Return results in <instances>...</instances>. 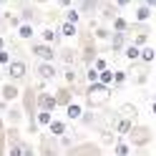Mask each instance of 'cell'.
<instances>
[{
	"label": "cell",
	"instance_id": "6da1fadb",
	"mask_svg": "<svg viewBox=\"0 0 156 156\" xmlns=\"http://www.w3.org/2000/svg\"><path fill=\"white\" fill-rule=\"evenodd\" d=\"M111 86H103V83H88L86 86V91H83V96H86V106L88 108H103L106 103L111 101Z\"/></svg>",
	"mask_w": 156,
	"mask_h": 156
},
{
	"label": "cell",
	"instance_id": "7a4b0ae2",
	"mask_svg": "<svg viewBox=\"0 0 156 156\" xmlns=\"http://www.w3.org/2000/svg\"><path fill=\"white\" fill-rule=\"evenodd\" d=\"M154 141V131L144 123H133V129L129 133V144L133 149H149V144Z\"/></svg>",
	"mask_w": 156,
	"mask_h": 156
},
{
	"label": "cell",
	"instance_id": "3957f363",
	"mask_svg": "<svg viewBox=\"0 0 156 156\" xmlns=\"http://www.w3.org/2000/svg\"><path fill=\"white\" fill-rule=\"evenodd\" d=\"M15 10H18V15H20V20L23 23H30V25H35V23H41V5H35V3H25V0H18V5H15Z\"/></svg>",
	"mask_w": 156,
	"mask_h": 156
},
{
	"label": "cell",
	"instance_id": "277c9868",
	"mask_svg": "<svg viewBox=\"0 0 156 156\" xmlns=\"http://www.w3.org/2000/svg\"><path fill=\"white\" fill-rule=\"evenodd\" d=\"M30 53L38 58V61H48V63H53L55 58H58L55 45H48V43H43V41H33V43H30Z\"/></svg>",
	"mask_w": 156,
	"mask_h": 156
},
{
	"label": "cell",
	"instance_id": "5b68a950",
	"mask_svg": "<svg viewBox=\"0 0 156 156\" xmlns=\"http://www.w3.org/2000/svg\"><path fill=\"white\" fill-rule=\"evenodd\" d=\"M25 76H28V63L23 58H13V61L8 63V78H10L13 83H18V81H23Z\"/></svg>",
	"mask_w": 156,
	"mask_h": 156
},
{
	"label": "cell",
	"instance_id": "8992f818",
	"mask_svg": "<svg viewBox=\"0 0 156 156\" xmlns=\"http://www.w3.org/2000/svg\"><path fill=\"white\" fill-rule=\"evenodd\" d=\"M101 3L103 0H78L76 8H78V13H81L83 18H96L101 10Z\"/></svg>",
	"mask_w": 156,
	"mask_h": 156
},
{
	"label": "cell",
	"instance_id": "52a82bcc",
	"mask_svg": "<svg viewBox=\"0 0 156 156\" xmlns=\"http://www.w3.org/2000/svg\"><path fill=\"white\" fill-rule=\"evenodd\" d=\"M66 156H103L98 144H78V146H71Z\"/></svg>",
	"mask_w": 156,
	"mask_h": 156
},
{
	"label": "cell",
	"instance_id": "ba28073f",
	"mask_svg": "<svg viewBox=\"0 0 156 156\" xmlns=\"http://www.w3.org/2000/svg\"><path fill=\"white\" fill-rule=\"evenodd\" d=\"M35 103H38V111H51V113H53V111L58 108L55 96H53V93H48V91H38Z\"/></svg>",
	"mask_w": 156,
	"mask_h": 156
},
{
	"label": "cell",
	"instance_id": "9c48e42d",
	"mask_svg": "<svg viewBox=\"0 0 156 156\" xmlns=\"http://www.w3.org/2000/svg\"><path fill=\"white\" fill-rule=\"evenodd\" d=\"M35 73H38L41 81H53V78H58V68H55L53 63H48V61H38Z\"/></svg>",
	"mask_w": 156,
	"mask_h": 156
},
{
	"label": "cell",
	"instance_id": "30bf717a",
	"mask_svg": "<svg viewBox=\"0 0 156 156\" xmlns=\"http://www.w3.org/2000/svg\"><path fill=\"white\" fill-rule=\"evenodd\" d=\"M131 43V33H111V41H108V45H111V51L113 53H123V48Z\"/></svg>",
	"mask_w": 156,
	"mask_h": 156
},
{
	"label": "cell",
	"instance_id": "8fae6325",
	"mask_svg": "<svg viewBox=\"0 0 156 156\" xmlns=\"http://www.w3.org/2000/svg\"><path fill=\"white\" fill-rule=\"evenodd\" d=\"M119 10H121V8L116 5L113 0H103V3H101L98 15H101V20H103V23H111L113 18H119Z\"/></svg>",
	"mask_w": 156,
	"mask_h": 156
},
{
	"label": "cell",
	"instance_id": "7c38bea8",
	"mask_svg": "<svg viewBox=\"0 0 156 156\" xmlns=\"http://www.w3.org/2000/svg\"><path fill=\"white\" fill-rule=\"evenodd\" d=\"M58 58L63 61L66 68H73L78 63V58H81V53H78L76 48H61V51H58Z\"/></svg>",
	"mask_w": 156,
	"mask_h": 156
},
{
	"label": "cell",
	"instance_id": "4fadbf2b",
	"mask_svg": "<svg viewBox=\"0 0 156 156\" xmlns=\"http://www.w3.org/2000/svg\"><path fill=\"white\" fill-rule=\"evenodd\" d=\"M53 96H55V103L63 106V108H66L68 103H73V88H71V86H61Z\"/></svg>",
	"mask_w": 156,
	"mask_h": 156
},
{
	"label": "cell",
	"instance_id": "5bb4252c",
	"mask_svg": "<svg viewBox=\"0 0 156 156\" xmlns=\"http://www.w3.org/2000/svg\"><path fill=\"white\" fill-rule=\"evenodd\" d=\"M18 96H20V88L10 81V83H3V88H0V98H3L5 103H10V101H15Z\"/></svg>",
	"mask_w": 156,
	"mask_h": 156
},
{
	"label": "cell",
	"instance_id": "9a60e30c",
	"mask_svg": "<svg viewBox=\"0 0 156 156\" xmlns=\"http://www.w3.org/2000/svg\"><path fill=\"white\" fill-rule=\"evenodd\" d=\"M133 123H136V121H131V119H123V116H119V119H116V123H113V131H116V133H119L121 139H123V136H129V133H131Z\"/></svg>",
	"mask_w": 156,
	"mask_h": 156
},
{
	"label": "cell",
	"instance_id": "2e32d148",
	"mask_svg": "<svg viewBox=\"0 0 156 156\" xmlns=\"http://www.w3.org/2000/svg\"><path fill=\"white\" fill-rule=\"evenodd\" d=\"M41 151H43V156H58L55 136H43V139H41Z\"/></svg>",
	"mask_w": 156,
	"mask_h": 156
},
{
	"label": "cell",
	"instance_id": "e0dca14e",
	"mask_svg": "<svg viewBox=\"0 0 156 156\" xmlns=\"http://www.w3.org/2000/svg\"><path fill=\"white\" fill-rule=\"evenodd\" d=\"M41 41L48 43V45H58L61 43V33H58L55 28H43L41 30Z\"/></svg>",
	"mask_w": 156,
	"mask_h": 156
},
{
	"label": "cell",
	"instance_id": "ac0fdd59",
	"mask_svg": "<svg viewBox=\"0 0 156 156\" xmlns=\"http://www.w3.org/2000/svg\"><path fill=\"white\" fill-rule=\"evenodd\" d=\"M58 33H61V38H78V25L76 23H68V20H61Z\"/></svg>",
	"mask_w": 156,
	"mask_h": 156
},
{
	"label": "cell",
	"instance_id": "d6986e66",
	"mask_svg": "<svg viewBox=\"0 0 156 156\" xmlns=\"http://www.w3.org/2000/svg\"><path fill=\"white\" fill-rule=\"evenodd\" d=\"M48 131H51V136L61 139V136H66V133H68V123H66V121L53 119V121H51V126H48Z\"/></svg>",
	"mask_w": 156,
	"mask_h": 156
},
{
	"label": "cell",
	"instance_id": "ffe728a7",
	"mask_svg": "<svg viewBox=\"0 0 156 156\" xmlns=\"http://www.w3.org/2000/svg\"><path fill=\"white\" fill-rule=\"evenodd\" d=\"M131 149H133V146H131L129 141L116 139V144H113V156H131Z\"/></svg>",
	"mask_w": 156,
	"mask_h": 156
},
{
	"label": "cell",
	"instance_id": "44dd1931",
	"mask_svg": "<svg viewBox=\"0 0 156 156\" xmlns=\"http://www.w3.org/2000/svg\"><path fill=\"white\" fill-rule=\"evenodd\" d=\"M151 15H154V10H151L149 5H144V3L136 5V23H149Z\"/></svg>",
	"mask_w": 156,
	"mask_h": 156
},
{
	"label": "cell",
	"instance_id": "7402d4cb",
	"mask_svg": "<svg viewBox=\"0 0 156 156\" xmlns=\"http://www.w3.org/2000/svg\"><path fill=\"white\" fill-rule=\"evenodd\" d=\"M81 116H83V106L81 103H68L66 106V119L68 121H78Z\"/></svg>",
	"mask_w": 156,
	"mask_h": 156
},
{
	"label": "cell",
	"instance_id": "603a6c76",
	"mask_svg": "<svg viewBox=\"0 0 156 156\" xmlns=\"http://www.w3.org/2000/svg\"><path fill=\"white\" fill-rule=\"evenodd\" d=\"M129 28H131V23L126 20L123 15H119V18L111 20V30H116V33H129Z\"/></svg>",
	"mask_w": 156,
	"mask_h": 156
},
{
	"label": "cell",
	"instance_id": "cb8c5ba5",
	"mask_svg": "<svg viewBox=\"0 0 156 156\" xmlns=\"http://www.w3.org/2000/svg\"><path fill=\"white\" fill-rule=\"evenodd\" d=\"M33 35H35V25L20 23V28H18V38H20V41H33Z\"/></svg>",
	"mask_w": 156,
	"mask_h": 156
},
{
	"label": "cell",
	"instance_id": "d4e9b609",
	"mask_svg": "<svg viewBox=\"0 0 156 156\" xmlns=\"http://www.w3.org/2000/svg\"><path fill=\"white\" fill-rule=\"evenodd\" d=\"M119 116H123V119H131V121H136V119H139V108H136L133 103H123L121 108H119Z\"/></svg>",
	"mask_w": 156,
	"mask_h": 156
},
{
	"label": "cell",
	"instance_id": "484cf974",
	"mask_svg": "<svg viewBox=\"0 0 156 156\" xmlns=\"http://www.w3.org/2000/svg\"><path fill=\"white\" fill-rule=\"evenodd\" d=\"M123 55L129 58L131 63H136V61H141V48H139V45H133V43H129V45L123 48Z\"/></svg>",
	"mask_w": 156,
	"mask_h": 156
},
{
	"label": "cell",
	"instance_id": "4316f807",
	"mask_svg": "<svg viewBox=\"0 0 156 156\" xmlns=\"http://www.w3.org/2000/svg\"><path fill=\"white\" fill-rule=\"evenodd\" d=\"M111 28L108 25H96L93 28V38H96V41H111Z\"/></svg>",
	"mask_w": 156,
	"mask_h": 156
},
{
	"label": "cell",
	"instance_id": "83f0119b",
	"mask_svg": "<svg viewBox=\"0 0 156 156\" xmlns=\"http://www.w3.org/2000/svg\"><path fill=\"white\" fill-rule=\"evenodd\" d=\"M81 18H83V15L78 13V8H76V5H73V8H68V10H63V20H68V23H76V25H78V23H81Z\"/></svg>",
	"mask_w": 156,
	"mask_h": 156
},
{
	"label": "cell",
	"instance_id": "f1b7e54d",
	"mask_svg": "<svg viewBox=\"0 0 156 156\" xmlns=\"http://www.w3.org/2000/svg\"><path fill=\"white\" fill-rule=\"evenodd\" d=\"M154 61H156V51H154L151 45H144V48H141V63H146V66H151Z\"/></svg>",
	"mask_w": 156,
	"mask_h": 156
},
{
	"label": "cell",
	"instance_id": "f546056e",
	"mask_svg": "<svg viewBox=\"0 0 156 156\" xmlns=\"http://www.w3.org/2000/svg\"><path fill=\"white\" fill-rule=\"evenodd\" d=\"M51 121H53V113L51 111H38L35 113V123L38 126H51Z\"/></svg>",
	"mask_w": 156,
	"mask_h": 156
},
{
	"label": "cell",
	"instance_id": "4dcf8cb0",
	"mask_svg": "<svg viewBox=\"0 0 156 156\" xmlns=\"http://www.w3.org/2000/svg\"><path fill=\"white\" fill-rule=\"evenodd\" d=\"M3 18H5V23L8 25H10V28H15V30H18V28H20V15H18V13H10V10H8V13H3Z\"/></svg>",
	"mask_w": 156,
	"mask_h": 156
},
{
	"label": "cell",
	"instance_id": "1f68e13d",
	"mask_svg": "<svg viewBox=\"0 0 156 156\" xmlns=\"http://www.w3.org/2000/svg\"><path fill=\"white\" fill-rule=\"evenodd\" d=\"M149 35L151 33H136V35H131V43L139 45V48H144V45H149Z\"/></svg>",
	"mask_w": 156,
	"mask_h": 156
},
{
	"label": "cell",
	"instance_id": "d6a6232c",
	"mask_svg": "<svg viewBox=\"0 0 156 156\" xmlns=\"http://www.w3.org/2000/svg\"><path fill=\"white\" fill-rule=\"evenodd\" d=\"M98 83H103V86H113V71H111V68H106V71L98 73Z\"/></svg>",
	"mask_w": 156,
	"mask_h": 156
},
{
	"label": "cell",
	"instance_id": "836d02e7",
	"mask_svg": "<svg viewBox=\"0 0 156 156\" xmlns=\"http://www.w3.org/2000/svg\"><path fill=\"white\" fill-rule=\"evenodd\" d=\"M126 78H129L126 71H113V86H116V88H121V86L126 83Z\"/></svg>",
	"mask_w": 156,
	"mask_h": 156
},
{
	"label": "cell",
	"instance_id": "e575fe53",
	"mask_svg": "<svg viewBox=\"0 0 156 156\" xmlns=\"http://www.w3.org/2000/svg\"><path fill=\"white\" fill-rule=\"evenodd\" d=\"M63 76H66V83L73 88V83L78 81V73H76V68H66V71H63Z\"/></svg>",
	"mask_w": 156,
	"mask_h": 156
},
{
	"label": "cell",
	"instance_id": "d590c367",
	"mask_svg": "<svg viewBox=\"0 0 156 156\" xmlns=\"http://www.w3.org/2000/svg\"><path fill=\"white\" fill-rule=\"evenodd\" d=\"M86 81L88 83H98V71L93 66H86Z\"/></svg>",
	"mask_w": 156,
	"mask_h": 156
},
{
	"label": "cell",
	"instance_id": "8d00e7d4",
	"mask_svg": "<svg viewBox=\"0 0 156 156\" xmlns=\"http://www.w3.org/2000/svg\"><path fill=\"white\" fill-rule=\"evenodd\" d=\"M8 119H10V123H18L23 119V108H10L8 111Z\"/></svg>",
	"mask_w": 156,
	"mask_h": 156
},
{
	"label": "cell",
	"instance_id": "74e56055",
	"mask_svg": "<svg viewBox=\"0 0 156 156\" xmlns=\"http://www.w3.org/2000/svg\"><path fill=\"white\" fill-rule=\"evenodd\" d=\"M93 68H96V71H106V68H108V61H106V58L103 55H98V58H96V61H93Z\"/></svg>",
	"mask_w": 156,
	"mask_h": 156
},
{
	"label": "cell",
	"instance_id": "f35d334b",
	"mask_svg": "<svg viewBox=\"0 0 156 156\" xmlns=\"http://www.w3.org/2000/svg\"><path fill=\"white\" fill-rule=\"evenodd\" d=\"M13 61V55H10V51H0V66H5L8 68V63Z\"/></svg>",
	"mask_w": 156,
	"mask_h": 156
},
{
	"label": "cell",
	"instance_id": "ab89813d",
	"mask_svg": "<svg viewBox=\"0 0 156 156\" xmlns=\"http://www.w3.org/2000/svg\"><path fill=\"white\" fill-rule=\"evenodd\" d=\"M58 144H61L63 149H71V146H73V139H71V136L66 133V136H61V139H58Z\"/></svg>",
	"mask_w": 156,
	"mask_h": 156
},
{
	"label": "cell",
	"instance_id": "60d3db41",
	"mask_svg": "<svg viewBox=\"0 0 156 156\" xmlns=\"http://www.w3.org/2000/svg\"><path fill=\"white\" fill-rule=\"evenodd\" d=\"M76 5V0H58V8L61 10H68V8H73Z\"/></svg>",
	"mask_w": 156,
	"mask_h": 156
},
{
	"label": "cell",
	"instance_id": "b9f144b4",
	"mask_svg": "<svg viewBox=\"0 0 156 156\" xmlns=\"http://www.w3.org/2000/svg\"><path fill=\"white\" fill-rule=\"evenodd\" d=\"M131 156H151L146 149H136V151H131Z\"/></svg>",
	"mask_w": 156,
	"mask_h": 156
},
{
	"label": "cell",
	"instance_id": "7bdbcfd3",
	"mask_svg": "<svg viewBox=\"0 0 156 156\" xmlns=\"http://www.w3.org/2000/svg\"><path fill=\"white\" fill-rule=\"evenodd\" d=\"M113 3H116V5H119V8H126V5H131V3H133V0H113Z\"/></svg>",
	"mask_w": 156,
	"mask_h": 156
},
{
	"label": "cell",
	"instance_id": "ee69618b",
	"mask_svg": "<svg viewBox=\"0 0 156 156\" xmlns=\"http://www.w3.org/2000/svg\"><path fill=\"white\" fill-rule=\"evenodd\" d=\"M5 28H8V23H5V18L0 15V35H3V30H5Z\"/></svg>",
	"mask_w": 156,
	"mask_h": 156
},
{
	"label": "cell",
	"instance_id": "f6af8a7d",
	"mask_svg": "<svg viewBox=\"0 0 156 156\" xmlns=\"http://www.w3.org/2000/svg\"><path fill=\"white\" fill-rule=\"evenodd\" d=\"M144 5H149L151 10H154V8H156V0H144Z\"/></svg>",
	"mask_w": 156,
	"mask_h": 156
},
{
	"label": "cell",
	"instance_id": "bcb514c9",
	"mask_svg": "<svg viewBox=\"0 0 156 156\" xmlns=\"http://www.w3.org/2000/svg\"><path fill=\"white\" fill-rule=\"evenodd\" d=\"M35 5H45V3H53V0H33Z\"/></svg>",
	"mask_w": 156,
	"mask_h": 156
},
{
	"label": "cell",
	"instance_id": "7dc6e473",
	"mask_svg": "<svg viewBox=\"0 0 156 156\" xmlns=\"http://www.w3.org/2000/svg\"><path fill=\"white\" fill-rule=\"evenodd\" d=\"M5 43H8V41H5L3 35H0V51H5Z\"/></svg>",
	"mask_w": 156,
	"mask_h": 156
},
{
	"label": "cell",
	"instance_id": "c3c4849f",
	"mask_svg": "<svg viewBox=\"0 0 156 156\" xmlns=\"http://www.w3.org/2000/svg\"><path fill=\"white\" fill-rule=\"evenodd\" d=\"M151 113L156 116V101H151Z\"/></svg>",
	"mask_w": 156,
	"mask_h": 156
},
{
	"label": "cell",
	"instance_id": "681fc988",
	"mask_svg": "<svg viewBox=\"0 0 156 156\" xmlns=\"http://www.w3.org/2000/svg\"><path fill=\"white\" fill-rule=\"evenodd\" d=\"M0 5H5V0H0Z\"/></svg>",
	"mask_w": 156,
	"mask_h": 156
},
{
	"label": "cell",
	"instance_id": "f907efd6",
	"mask_svg": "<svg viewBox=\"0 0 156 156\" xmlns=\"http://www.w3.org/2000/svg\"><path fill=\"white\" fill-rule=\"evenodd\" d=\"M0 81H3V73H0Z\"/></svg>",
	"mask_w": 156,
	"mask_h": 156
}]
</instances>
